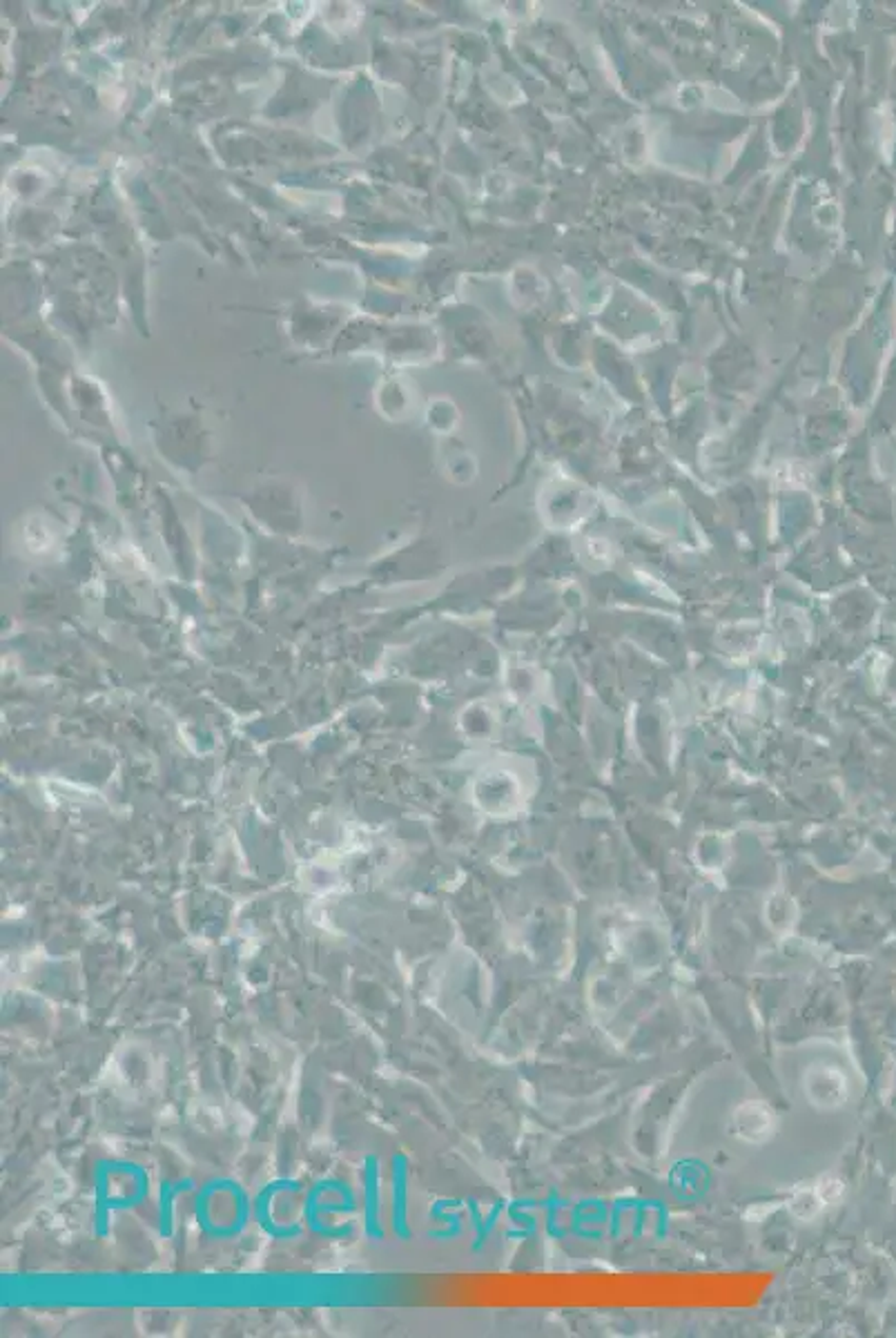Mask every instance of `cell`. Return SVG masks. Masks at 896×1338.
Listing matches in <instances>:
<instances>
[{
  "instance_id": "3",
  "label": "cell",
  "mask_w": 896,
  "mask_h": 1338,
  "mask_svg": "<svg viewBox=\"0 0 896 1338\" xmlns=\"http://www.w3.org/2000/svg\"><path fill=\"white\" fill-rule=\"evenodd\" d=\"M823 1209L825 1205L814 1185L796 1189L788 1200V1211L794 1220H798V1223H812V1220L821 1216Z\"/></svg>"
},
{
  "instance_id": "4",
  "label": "cell",
  "mask_w": 896,
  "mask_h": 1338,
  "mask_svg": "<svg viewBox=\"0 0 896 1338\" xmlns=\"http://www.w3.org/2000/svg\"><path fill=\"white\" fill-rule=\"evenodd\" d=\"M814 1187H816L818 1196H821V1200H823V1205H825V1207H828V1205H836V1202L843 1198V1191H845V1185H843V1182H841V1180H834V1178H821V1180L816 1182Z\"/></svg>"
},
{
  "instance_id": "1",
  "label": "cell",
  "mask_w": 896,
  "mask_h": 1338,
  "mask_svg": "<svg viewBox=\"0 0 896 1338\" xmlns=\"http://www.w3.org/2000/svg\"><path fill=\"white\" fill-rule=\"evenodd\" d=\"M732 1133L752 1147H760L774 1140L778 1131V1113L768 1100L750 1098L738 1102L730 1116Z\"/></svg>"
},
{
  "instance_id": "2",
  "label": "cell",
  "mask_w": 896,
  "mask_h": 1338,
  "mask_svg": "<svg viewBox=\"0 0 896 1338\" xmlns=\"http://www.w3.org/2000/svg\"><path fill=\"white\" fill-rule=\"evenodd\" d=\"M800 1089L818 1111H832L848 1102V1080L841 1069L828 1062H812L803 1071Z\"/></svg>"
}]
</instances>
